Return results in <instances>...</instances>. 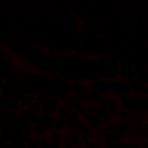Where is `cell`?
Wrapping results in <instances>:
<instances>
[{
  "instance_id": "obj_12",
  "label": "cell",
  "mask_w": 148,
  "mask_h": 148,
  "mask_svg": "<svg viewBox=\"0 0 148 148\" xmlns=\"http://www.w3.org/2000/svg\"><path fill=\"white\" fill-rule=\"evenodd\" d=\"M35 99H37V96H33V94L26 92V94L19 99V106H21V108H28V106H32V105L35 103Z\"/></svg>"
},
{
  "instance_id": "obj_3",
  "label": "cell",
  "mask_w": 148,
  "mask_h": 148,
  "mask_svg": "<svg viewBox=\"0 0 148 148\" xmlns=\"http://www.w3.org/2000/svg\"><path fill=\"white\" fill-rule=\"evenodd\" d=\"M16 71H18V68H16V64H14V61H12L11 56L5 58V59H0V87L4 86L5 80H9L11 77H14Z\"/></svg>"
},
{
  "instance_id": "obj_15",
  "label": "cell",
  "mask_w": 148,
  "mask_h": 148,
  "mask_svg": "<svg viewBox=\"0 0 148 148\" xmlns=\"http://www.w3.org/2000/svg\"><path fill=\"white\" fill-rule=\"evenodd\" d=\"M2 148H26V146H25V145H19V143H9V141H7V143H4Z\"/></svg>"
},
{
  "instance_id": "obj_8",
  "label": "cell",
  "mask_w": 148,
  "mask_h": 148,
  "mask_svg": "<svg viewBox=\"0 0 148 148\" xmlns=\"http://www.w3.org/2000/svg\"><path fill=\"white\" fill-rule=\"evenodd\" d=\"M0 108H4L5 112H18L21 106H19V101L11 98V96H2L0 94Z\"/></svg>"
},
{
  "instance_id": "obj_9",
  "label": "cell",
  "mask_w": 148,
  "mask_h": 148,
  "mask_svg": "<svg viewBox=\"0 0 148 148\" xmlns=\"http://www.w3.org/2000/svg\"><path fill=\"white\" fill-rule=\"evenodd\" d=\"M68 91H70V96H84L86 91H87V86L79 80V82H70L68 84Z\"/></svg>"
},
{
  "instance_id": "obj_4",
  "label": "cell",
  "mask_w": 148,
  "mask_h": 148,
  "mask_svg": "<svg viewBox=\"0 0 148 148\" xmlns=\"http://www.w3.org/2000/svg\"><path fill=\"white\" fill-rule=\"evenodd\" d=\"M89 91H92L94 94H99V96H110V84L108 80H91L86 84Z\"/></svg>"
},
{
  "instance_id": "obj_16",
  "label": "cell",
  "mask_w": 148,
  "mask_h": 148,
  "mask_svg": "<svg viewBox=\"0 0 148 148\" xmlns=\"http://www.w3.org/2000/svg\"><path fill=\"white\" fill-rule=\"evenodd\" d=\"M11 54H9V51L5 49V47H0V59H5V58H9Z\"/></svg>"
},
{
  "instance_id": "obj_14",
  "label": "cell",
  "mask_w": 148,
  "mask_h": 148,
  "mask_svg": "<svg viewBox=\"0 0 148 148\" xmlns=\"http://www.w3.org/2000/svg\"><path fill=\"white\" fill-rule=\"evenodd\" d=\"M113 148H139V143H134V141H120Z\"/></svg>"
},
{
  "instance_id": "obj_6",
  "label": "cell",
  "mask_w": 148,
  "mask_h": 148,
  "mask_svg": "<svg viewBox=\"0 0 148 148\" xmlns=\"http://www.w3.org/2000/svg\"><path fill=\"white\" fill-rule=\"evenodd\" d=\"M127 86H129V94H132L134 98H136V96H146V94H148L146 84H143V82H139V80H136V79L127 80Z\"/></svg>"
},
{
  "instance_id": "obj_2",
  "label": "cell",
  "mask_w": 148,
  "mask_h": 148,
  "mask_svg": "<svg viewBox=\"0 0 148 148\" xmlns=\"http://www.w3.org/2000/svg\"><path fill=\"white\" fill-rule=\"evenodd\" d=\"M37 105L40 106V113H44V115H49V117H52V115H56V112H58V108H59V101L54 98V96H51V94H45V96H37Z\"/></svg>"
},
{
  "instance_id": "obj_10",
  "label": "cell",
  "mask_w": 148,
  "mask_h": 148,
  "mask_svg": "<svg viewBox=\"0 0 148 148\" xmlns=\"http://www.w3.org/2000/svg\"><path fill=\"white\" fill-rule=\"evenodd\" d=\"M146 112H148V98L146 96H136V113L145 117Z\"/></svg>"
},
{
  "instance_id": "obj_7",
  "label": "cell",
  "mask_w": 148,
  "mask_h": 148,
  "mask_svg": "<svg viewBox=\"0 0 148 148\" xmlns=\"http://www.w3.org/2000/svg\"><path fill=\"white\" fill-rule=\"evenodd\" d=\"M63 143L68 146H80L82 145V134H79L77 131H66L63 134Z\"/></svg>"
},
{
  "instance_id": "obj_5",
  "label": "cell",
  "mask_w": 148,
  "mask_h": 148,
  "mask_svg": "<svg viewBox=\"0 0 148 148\" xmlns=\"http://www.w3.org/2000/svg\"><path fill=\"white\" fill-rule=\"evenodd\" d=\"M119 110L120 112H125L129 115L136 113V98L132 94H125V96L119 98Z\"/></svg>"
},
{
  "instance_id": "obj_13",
  "label": "cell",
  "mask_w": 148,
  "mask_h": 148,
  "mask_svg": "<svg viewBox=\"0 0 148 148\" xmlns=\"http://www.w3.org/2000/svg\"><path fill=\"white\" fill-rule=\"evenodd\" d=\"M25 138H30V136H33V125L30 124V122H23V125H21V131H19Z\"/></svg>"
},
{
  "instance_id": "obj_1",
  "label": "cell",
  "mask_w": 148,
  "mask_h": 148,
  "mask_svg": "<svg viewBox=\"0 0 148 148\" xmlns=\"http://www.w3.org/2000/svg\"><path fill=\"white\" fill-rule=\"evenodd\" d=\"M49 77V87H51V96H54L58 101H63L64 98L70 96L68 91V82L63 80L58 75H47Z\"/></svg>"
},
{
  "instance_id": "obj_11",
  "label": "cell",
  "mask_w": 148,
  "mask_h": 148,
  "mask_svg": "<svg viewBox=\"0 0 148 148\" xmlns=\"http://www.w3.org/2000/svg\"><path fill=\"white\" fill-rule=\"evenodd\" d=\"M132 79H136V80L146 84V82H148V71H146V66H145V68H138V70H134Z\"/></svg>"
},
{
  "instance_id": "obj_17",
  "label": "cell",
  "mask_w": 148,
  "mask_h": 148,
  "mask_svg": "<svg viewBox=\"0 0 148 148\" xmlns=\"http://www.w3.org/2000/svg\"><path fill=\"white\" fill-rule=\"evenodd\" d=\"M59 148H75V146H68V145H64V143H61V146Z\"/></svg>"
}]
</instances>
